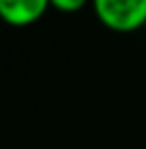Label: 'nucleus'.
<instances>
[{
  "mask_svg": "<svg viewBox=\"0 0 146 149\" xmlns=\"http://www.w3.org/2000/svg\"><path fill=\"white\" fill-rule=\"evenodd\" d=\"M95 17L112 33H135L146 26V0H93Z\"/></svg>",
  "mask_w": 146,
  "mask_h": 149,
  "instance_id": "f257e3e1",
  "label": "nucleus"
},
{
  "mask_svg": "<svg viewBox=\"0 0 146 149\" xmlns=\"http://www.w3.org/2000/svg\"><path fill=\"white\" fill-rule=\"evenodd\" d=\"M49 0H0V19L7 26L26 28L47 13Z\"/></svg>",
  "mask_w": 146,
  "mask_h": 149,
  "instance_id": "f03ea898",
  "label": "nucleus"
},
{
  "mask_svg": "<svg viewBox=\"0 0 146 149\" xmlns=\"http://www.w3.org/2000/svg\"><path fill=\"white\" fill-rule=\"evenodd\" d=\"M90 2L93 0H49V7L60 13H77Z\"/></svg>",
  "mask_w": 146,
  "mask_h": 149,
  "instance_id": "7ed1b4c3",
  "label": "nucleus"
}]
</instances>
